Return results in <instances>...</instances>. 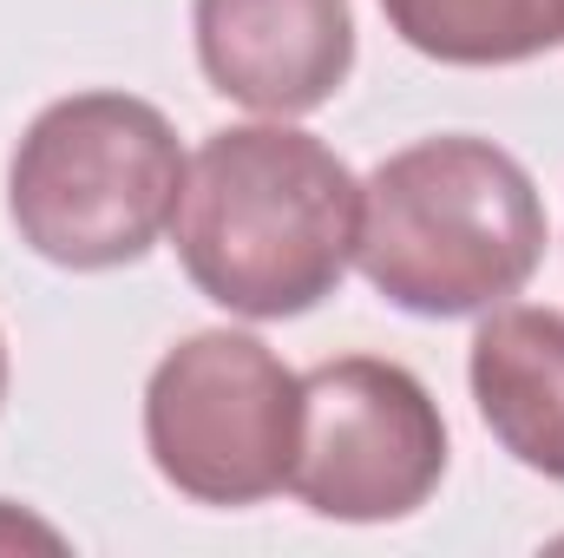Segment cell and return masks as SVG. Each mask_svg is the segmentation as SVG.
<instances>
[{
  "mask_svg": "<svg viewBox=\"0 0 564 558\" xmlns=\"http://www.w3.org/2000/svg\"><path fill=\"white\" fill-rule=\"evenodd\" d=\"M361 178L295 126H230L197 144L177 191V264L217 309L282 322L335 296L355 264Z\"/></svg>",
  "mask_w": 564,
  "mask_h": 558,
  "instance_id": "6da1fadb",
  "label": "cell"
},
{
  "mask_svg": "<svg viewBox=\"0 0 564 558\" xmlns=\"http://www.w3.org/2000/svg\"><path fill=\"white\" fill-rule=\"evenodd\" d=\"M539 257L545 197L532 171L492 139H421L361 184L355 264L408 315H486L532 282Z\"/></svg>",
  "mask_w": 564,
  "mask_h": 558,
  "instance_id": "7a4b0ae2",
  "label": "cell"
},
{
  "mask_svg": "<svg viewBox=\"0 0 564 558\" xmlns=\"http://www.w3.org/2000/svg\"><path fill=\"white\" fill-rule=\"evenodd\" d=\"M184 164L158 106L132 93H73L13 144L7 217L20 244L59 270H119L171 230Z\"/></svg>",
  "mask_w": 564,
  "mask_h": 558,
  "instance_id": "3957f363",
  "label": "cell"
},
{
  "mask_svg": "<svg viewBox=\"0 0 564 558\" xmlns=\"http://www.w3.org/2000/svg\"><path fill=\"white\" fill-rule=\"evenodd\" d=\"M302 375L243 329L184 335L144 382V447L164 486L197 506L276 500L295 466Z\"/></svg>",
  "mask_w": 564,
  "mask_h": 558,
  "instance_id": "277c9868",
  "label": "cell"
},
{
  "mask_svg": "<svg viewBox=\"0 0 564 558\" xmlns=\"http://www.w3.org/2000/svg\"><path fill=\"white\" fill-rule=\"evenodd\" d=\"M446 420L421 375L381 355H341L302 375V433L289 493L341 526H388L433 500Z\"/></svg>",
  "mask_w": 564,
  "mask_h": 558,
  "instance_id": "5b68a950",
  "label": "cell"
},
{
  "mask_svg": "<svg viewBox=\"0 0 564 558\" xmlns=\"http://www.w3.org/2000/svg\"><path fill=\"white\" fill-rule=\"evenodd\" d=\"M191 26L204 79L263 119L328 106L355 73L348 0H197Z\"/></svg>",
  "mask_w": 564,
  "mask_h": 558,
  "instance_id": "8992f818",
  "label": "cell"
},
{
  "mask_svg": "<svg viewBox=\"0 0 564 558\" xmlns=\"http://www.w3.org/2000/svg\"><path fill=\"white\" fill-rule=\"evenodd\" d=\"M473 401L479 420L492 427V440L545 473L564 480V315L558 309H532V302H499L479 335H473Z\"/></svg>",
  "mask_w": 564,
  "mask_h": 558,
  "instance_id": "52a82bcc",
  "label": "cell"
},
{
  "mask_svg": "<svg viewBox=\"0 0 564 558\" xmlns=\"http://www.w3.org/2000/svg\"><path fill=\"white\" fill-rule=\"evenodd\" d=\"M381 13L440 66H519L564 40V0H381Z\"/></svg>",
  "mask_w": 564,
  "mask_h": 558,
  "instance_id": "ba28073f",
  "label": "cell"
},
{
  "mask_svg": "<svg viewBox=\"0 0 564 558\" xmlns=\"http://www.w3.org/2000/svg\"><path fill=\"white\" fill-rule=\"evenodd\" d=\"M0 401H7V335H0Z\"/></svg>",
  "mask_w": 564,
  "mask_h": 558,
  "instance_id": "9c48e42d",
  "label": "cell"
}]
</instances>
